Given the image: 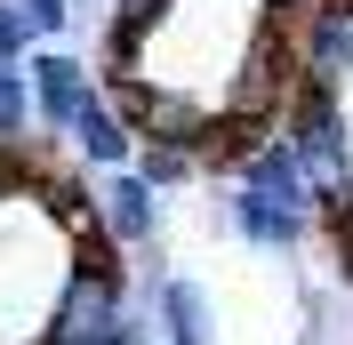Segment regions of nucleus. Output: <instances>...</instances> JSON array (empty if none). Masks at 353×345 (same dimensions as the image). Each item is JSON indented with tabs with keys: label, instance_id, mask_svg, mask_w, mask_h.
<instances>
[{
	"label": "nucleus",
	"instance_id": "2eb2a0df",
	"mask_svg": "<svg viewBox=\"0 0 353 345\" xmlns=\"http://www.w3.org/2000/svg\"><path fill=\"white\" fill-rule=\"evenodd\" d=\"M265 8H281V17H289V8H305V0H265Z\"/></svg>",
	"mask_w": 353,
	"mask_h": 345
},
{
	"label": "nucleus",
	"instance_id": "20e7f679",
	"mask_svg": "<svg viewBox=\"0 0 353 345\" xmlns=\"http://www.w3.org/2000/svg\"><path fill=\"white\" fill-rule=\"evenodd\" d=\"M65 137H72V152H81L88 169H112V177L129 169V145H137V137H129V121L112 112V97H97V88H88V105L65 121Z\"/></svg>",
	"mask_w": 353,
	"mask_h": 345
},
{
	"label": "nucleus",
	"instance_id": "39448f33",
	"mask_svg": "<svg viewBox=\"0 0 353 345\" xmlns=\"http://www.w3.org/2000/svg\"><path fill=\"white\" fill-rule=\"evenodd\" d=\"M97 233L105 241H153L161 233V193H145L129 169L105 177V193H97Z\"/></svg>",
	"mask_w": 353,
	"mask_h": 345
},
{
	"label": "nucleus",
	"instance_id": "4468645a",
	"mask_svg": "<svg viewBox=\"0 0 353 345\" xmlns=\"http://www.w3.org/2000/svg\"><path fill=\"white\" fill-rule=\"evenodd\" d=\"M17 48H24V24H17V8L0 0V65H17Z\"/></svg>",
	"mask_w": 353,
	"mask_h": 345
},
{
	"label": "nucleus",
	"instance_id": "7ed1b4c3",
	"mask_svg": "<svg viewBox=\"0 0 353 345\" xmlns=\"http://www.w3.org/2000/svg\"><path fill=\"white\" fill-rule=\"evenodd\" d=\"M297 72H305V88H337L353 72V8L345 0H321L305 17V32H297Z\"/></svg>",
	"mask_w": 353,
	"mask_h": 345
},
{
	"label": "nucleus",
	"instance_id": "6e6552de",
	"mask_svg": "<svg viewBox=\"0 0 353 345\" xmlns=\"http://www.w3.org/2000/svg\"><path fill=\"white\" fill-rule=\"evenodd\" d=\"M225 209H233V225H241L257 249H297V241H305V217L281 209V201H265V193H249V185L225 201Z\"/></svg>",
	"mask_w": 353,
	"mask_h": 345
},
{
	"label": "nucleus",
	"instance_id": "9b49d317",
	"mask_svg": "<svg viewBox=\"0 0 353 345\" xmlns=\"http://www.w3.org/2000/svg\"><path fill=\"white\" fill-rule=\"evenodd\" d=\"M8 8H17V24H24V41H57V32H65V0H8Z\"/></svg>",
	"mask_w": 353,
	"mask_h": 345
},
{
	"label": "nucleus",
	"instance_id": "f8f14e48",
	"mask_svg": "<svg viewBox=\"0 0 353 345\" xmlns=\"http://www.w3.org/2000/svg\"><path fill=\"white\" fill-rule=\"evenodd\" d=\"M24 112H32V97H24V81L8 65H0V152L17 145V129H24Z\"/></svg>",
	"mask_w": 353,
	"mask_h": 345
},
{
	"label": "nucleus",
	"instance_id": "9d476101",
	"mask_svg": "<svg viewBox=\"0 0 353 345\" xmlns=\"http://www.w3.org/2000/svg\"><path fill=\"white\" fill-rule=\"evenodd\" d=\"M201 169V161H193V152H176V145H145V152H137V185H145V193H161V185H185V177H193Z\"/></svg>",
	"mask_w": 353,
	"mask_h": 345
},
{
	"label": "nucleus",
	"instance_id": "423d86ee",
	"mask_svg": "<svg viewBox=\"0 0 353 345\" xmlns=\"http://www.w3.org/2000/svg\"><path fill=\"white\" fill-rule=\"evenodd\" d=\"M24 97H32V112H41L48 129H65L72 112L88 105V72L72 65V57H57V48H48V57H32V88H24Z\"/></svg>",
	"mask_w": 353,
	"mask_h": 345
},
{
	"label": "nucleus",
	"instance_id": "ddd939ff",
	"mask_svg": "<svg viewBox=\"0 0 353 345\" xmlns=\"http://www.w3.org/2000/svg\"><path fill=\"white\" fill-rule=\"evenodd\" d=\"M330 241H337V281H353V193L330 201Z\"/></svg>",
	"mask_w": 353,
	"mask_h": 345
},
{
	"label": "nucleus",
	"instance_id": "f03ea898",
	"mask_svg": "<svg viewBox=\"0 0 353 345\" xmlns=\"http://www.w3.org/2000/svg\"><path fill=\"white\" fill-rule=\"evenodd\" d=\"M129 313H121V281L112 273H72L65 281V305H57V329H48V345H97L105 329H121Z\"/></svg>",
	"mask_w": 353,
	"mask_h": 345
},
{
	"label": "nucleus",
	"instance_id": "1a4fd4ad",
	"mask_svg": "<svg viewBox=\"0 0 353 345\" xmlns=\"http://www.w3.org/2000/svg\"><path fill=\"white\" fill-rule=\"evenodd\" d=\"M153 313H161V329H169V345H209V337H217V322H209V297H201L193 281H161Z\"/></svg>",
	"mask_w": 353,
	"mask_h": 345
},
{
	"label": "nucleus",
	"instance_id": "0eeeda50",
	"mask_svg": "<svg viewBox=\"0 0 353 345\" xmlns=\"http://www.w3.org/2000/svg\"><path fill=\"white\" fill-rule=\"evenodd\" d=\"M241 185H249V193H265V201H281V209H297V217L313 209V185H305V169H297V152H289L281 137L241 169Z\"/></svg>",
	"mask_w": 353,
	"mask_h": 345
},
{
	"label": "nucleus",
	"instance_id": "f257e3e1",
	"mask_svg": "<svg viewBox=\"0 0 353 345\" xmlns=\"http://www.w3.org/2000/svg\"><path fill=\"white\" fill-rule=\"evenodd\" d=\"M281 145L297 152V169H305L321 209L345 201V105H337V88H305L297 81V97L281 112Z\"/></svg>",
	"mask_w": 353,
	"mask_h": 345
}]
</instances>
